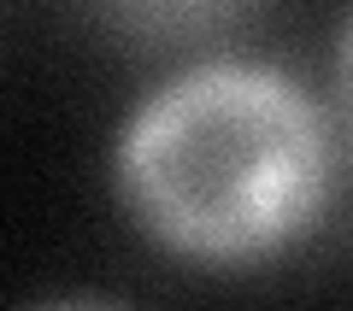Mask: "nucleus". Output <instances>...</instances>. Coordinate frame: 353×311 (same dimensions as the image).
I'll return each mask as SVG.
<instances>
[{
	"label": "nucleus",
	"mask_w": 353,
	"mask_h": 311,
	"mask_svg": "<svg viewBox=\"0 0 353 311\" xmlns=\"http://www.w3.org/2000/svg\"><path fill=\"white\" fill-rule=\"evenodd\" d=\"M341 136L330 100L271 59L183 65L130 106L112 188L148 247L206 270L294 253L330 217Z\"/></svg>",
	"instance_id": "1"
},
{
	"label": "nucleus",
	"mask_w": 353,
	"mask_h": 311,
	"mask_svg": "<svg viewBox=\"0 0 353 311\" xmlns=\"http://www.w3.org/2000/svg\"><path fill=\"white\" fill-rule=\"evenodd\" d=\"M253 6L259 0H88V12L124 47H141V53L206 47V41L230 36Z\"/></svg>",
	"instance_id": "2"
},
{
	"label": "nucleus",
	"mask_w": 353,
	"mask_h": 311,
	"mask_svg": "<svg viewBox=\"0 0 353 311\" xmlns=\"http://www.w3.org/2000/svg\"><path fill=\"white\" fill-rule=\"evenodd\" d=\"M330 118H336L341 147L353 153V12L336 30V53H330Z\"/></svg>",
	"instance_id": "3"
}]
</instances>
